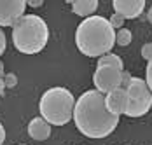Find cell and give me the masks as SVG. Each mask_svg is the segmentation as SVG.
I'll return each instance as SVG.
<instances>
[{
	"mask_svg": "<svg viewBox=\"0 0 152 145\" xmlns=\"http://www.w3.org/2000/svg\"><path fill=\"white\" fill-rule=\"evenodd\" d=\"M74 122L88 138H105L119 124V116L110 114L105 107V96L96 89L82 93L74 105Z\"/></svg>",
	"mask_w": 152,
	"mask_h": 145,
	"instance_id": "6da1fadb",
	"label": "cell"
},
{
	"mask_svg": "<svg viewBox=\"0 0 152 145\" xmlns=\"http://www.w3.org/2000/svg\"><path fill=\"white\" fill-rule=\"evenodd\" d=\"M115 44V30L103 16L84 18L75 30L77 49L89 58H100L108 54Z\"/></svg>",
	"mask_w": 152,
	"mask_h": 145,
	"instance_id": "7a4b0ae2",
	"label": "cell"
},
{
	"mask_svg": "<svg viewBox=\"0 0 152 145\" xmlns=\"http://www.w3.org/2000/svg\"><path fill=\"white\" fill-rule=\"evenodd\" d=\"M47 23L37 14H25L12 26V44L23 54H37L47 45Z\"/></svg>",
	"mask_w": 152,
	"mask_h": 145,
	"instance_id": "3957f363",
	"label": "cell"
},
{
	"mask_svg": "<svg viewBox=\"0 0 152 145\" xmlns=\"http://www.w3.org/2000/svg\"><path fill=\"white\" fill-rule=\"evenodd\" d=\"M75 98L70 89L66 87H49L46 93L40 96L39 102V112L40 117L46 121L49 126H65L72 121Z\"/></svg>",
	"mask_w": 152,
	"mask_h": 145,
	"instance_id": "277c9868",
	"label": "cell"
},
{
	"mask_svg": "<svg viewBox=\"0 0 152 145\" xmlns=\"http://www.w3.org/2000/svg\"><path fill=\"white\" fill-rule=\"evenodd\" d=\"M93 84L98 93L105 96L107 93L121 87V70H115L112 67H96V72L93 75Z\"/></svg>",
	"mask_w": 152,
	"mask_h": 145,
	"instance_id": "5b68a950",
	"label": "cell"
},
{
	"mask_svg": "<svg viewBox=\"0 0 152 145\" xmlns=\"http://www.w3.org/2000/svg\"><path fill=\"white\" fill-rule=\"evenodd\" d=\"M26 0H0V28L14 26L19 18L25 16Z\"/></svg>",
	"mask_w": 152,
	"mask_h": 145,
	"instance_id": "8992f818",
	"label": "cell"
},
{
	"mask_svg": "<svg viewBox=\"0 0 152 145\" xmlns=\"http://www.w3.org/2000/svg\"><path fill=\"white\" fill-rule=\"evenodd\" d=\"M145 0H114V12L122 16L124 19H135L143 12L145 9Z\"/></svg>",
	"mask_w": 152,
	"mask_h": 145,
	"instance_id": "52a82bcc",
	"label": "cell"
},
{
	"mask_svg": "<svg viewBox=\"0 0 152 145\" xmlns=\"http://www.w3.org/2000/svg\"><path fill=\"white\" fill-rule=\"evenodd\" d=\"M152 107V94L151 91L145 93L140 98H128V105L124 110V116L128 117H142L145 116Z\"/></svg>",
	"mask_w": 152,
	"mask_h": 145,
	"instance_id": "ba28073f",
	"label": "cell"
},
{
	"mask_svg": "<svg viewBox=\"0 0 152 145\" xmlns=\"http://www.w3.org/2000/svg\"><path fill=\"white\" fill-rule=\"evenodd\" d=\"M126 105H128V96H126V91L122 87H117V89L105 94V107L110 114H115V116L124 114Z\"/></svg>",
	"mask_w": 152,
	"mask_h": 145,
	"instance_id": "9c48e42d",
	"label": "cell"
},
{
	"mask_svg": "<svg viewBox=\"0 0 152 145\" xmlns=\"http://www.w3.org/2000/svg\"><path fill=\"white\" fill-rule=\"evenodd\" d=\"M28 135L33 140H37V142L47 140L51 136V126L42 117H35V119H31L30 124H28Z\"/></svg>",
	"mask_w": 152,
	"mask_h": 145,
	"instance_id": "30bf717a",
	"label": "cell"
},
{
	"mask_svg": "<svg viewBox=\"0 0 152 145\" xmlns=\"http://www.w3.org/2000/svg\"><path fill=\"white\" fill-rule=\"evenodd\" d=\"M98 0H72L70 5H72V11L77 16H82V18H89L94 16L96 9H98Z\"/></svg>",
	"mask_w": 152,
	"mask_h": 145,
	"instance_id": "8fae6325",
	"label": "cell"
},
{
	"mask_svg": "<svg viewBox=\"0 0 152 145\" xmlns=\"http://www.w3.org/2000/svg\"><path fill=\"white\" fill-rule=\"evenodd\" d=\"M124 91H126V96H128V98H140V96H143L145 93H149V87H147V84H145L143 79H140V77H131L129 84H128V87H126Z\"/></svg>",
	"mask_w": 152,
	"mask_h": 145,
	"instance_id": "7c38bea8",
	"label": "cell"
},
{
	"mask_svg": "<svg viewBox=\"0 0 152 145\" xmlns=\"http://www.w3.org/2000/svg\"><path fill=\"white\" fill-rule=\"evenodd\" d=\"M96 67H112V68L121 70V72H122V59H121V56H117V54L108 53V54L100 56V59H98V65H96Z\"/></svg>",
	"mask_w": 152,
	"mask_h": 145,
	"instance_id": "4fadbf2b",
	"label": "cell"
},
{
	"mask_svg": "<svg viewBox=\"0 0 152 145\" xmlns=\"http://www.w3.org/2000/svg\"><path fill=\"white\" fill-rule=\"evenodd\" d=\"M133 40V35H131V30L128 28H121L115 31V44L117 45H121V47H126V45H129Z\"/></svg>",
	"mask_w": 152,
	"mask_h": 145,
	"instance_id": "5bb4252c",
	"label": "cell"
},
{
	"mask_svg": "<svg viewBox=\"0 0 152 145\" xmlns=\"http://www.w3.org/2000/svg\"><path fill=\"white\" fill-rule=\"evenodd\" d=\"M124 21H126V19H124L122 16L115 14V12H114V14L110 16V19H108L110 26H112L114 30H121V28H124Z\"/></svg>",
	"mask_w": 152,
	"mask_h": 145,
	"instance_id": "9a60e30c",
	"label": "cell"
},
{
	"mask_svg": "<svg viewBox=\"0 0 152 145\" xmlns=\"http://www.w3.org/2000/svg\"><path fill=\"white\" fill-rule=\"evenodd\" d=\"M4 86L5 87H16L18 84V77H16V73H4Z\"/></svg>",
	"mask_w": 152,
	"mask_h": 145,
	"instance_id": "2e32d148",
	"label": "cell"
},
{
	"mask_svg": "<svg viewBox=\"0 0 152 145\" xmlns=\"http://www.w3.org/2000/svg\"><path fill=\"white\" fill-rule=\"evenodd\" d=\"M145 84H147V87H149V91L152 94V59L149 61L147 70H145Z\"/></svg>",
	"mask_w": 152,
	"mask_h": 145,
	"instance_id": "e0dca14e",
	"label": "cell"
},
{
	"mask_svg": "<svg viewBox=\"0 0 152 145\" xmlns=\"http://www.w3.org/2000/svg\"><path fill=\"white\" fill-rule=\"evenodd\" d=\"M142 58L147 59V61H151L152 59V44H143L142 45Z\"/></svg>",
	"mask_w": 152,
	"mask_h": 145,
	"instance_id": "ac0fdd59",
	"label": "cell"
},
{
	"mask_svg": "<svg viewBox=\"0 0 152 145\" xmlns=\"http://www.w3.org/2000/svg\"><path fill=\"white\" fill-rule=\"evenodd\" d=\"M129 81H131V73L126 72V70H122V72H121V87H122V89H126V87H128Z\"/></svg>",
	"mask_w": 152,
	"mask_h": 145,
	"instance_id": "d6986e66",
	"label": "cell"
},
{
	"mask_svg": "<svg viewBox=\"0 0 152 145\" xmlns=\"http://www.w3.org/2000/svg\"><path fill=\"white\" fill-rule=\"evenodd\" d=\"M5 45H7V39H5V33L0 28V56H2L4 51H5Z\"/></svg>",
	"mask_w": 152,
	"mask_h": 145,
	"instance_id": "ffe728a7",
	"label": "cell"
},
{
	"mask_svg": "<svg viewBox=\"0 0 152 145\" xmlns=\"http://www.w3.org/2000/svg\"><path fill=\"white\" fill-rule=\"evenodd\" d=\"M44 2L42 0H30V2H26V5H30V7H40Z\"/></svg>",
	"mask_w": 152,
	"mask_h": 145,
	"instance_id": "44dd1931",
	"label": "cell"
},
{
	"mask_svg": "<svg viewBox=\"0 0 152 145\" xmlns=\"http://www.w3.org/2000/svg\"><path fill=\"white\" fill-rule=\"evenodd\" d=\"M5 142V128L2 126V122H0V145Z\"/></svg>",
	"mask_w": 152,
	"mask_h": 145,
	"instance_id": "7402d4cb",
	"label": "cell"
},
{
	"mask_svg": "<svg viewBox=\"0 0 152 145\" xmlns=\"http://www.w3.org/2000/svg\"><path fill=\"white\" fill-rule=\"evenodd\" d=\"M4 91H5V86H4V81L0 79V96L4 94Z\"/></svg>",
	"mask_w": 152,
	"mask_h": 145,
	"instance_id": "603a6c76",
	"label": "cell"
},
{
	"mask_svg": "<svg viewBox=\"0 0 152 145\" xmlns=\"http://www.w3.org/2000/svg\"><path fill=\"white\" fill-rule=\"evenodd\" d=\"M147 19H149V23L152 25V7L149 9V12H147Z\"/></svg>",
	"mask_w": 152,
	"mask_h": 145,
	"instance_id": "cb8c5ba5",
	"label": "cell"
},
{
	"mask_svg": "<svg viewBox=\"0 0 152 145\" xmlns=\"http://www.w3.org/2000/svg\"><path fill=\"white\" fill-rule=\"evenodd\" d=\"M0 79H4V63L0 61Z\"/></svg>",
	"mask_w": 152,
	"mask_h": 145,
	"instance_id": "d4e9b609",
	"label": "cell"
},
{
	"mask_svg": "<svg viewBox=\"0 0 152 145\" xmlns=\"http://www.w3.org/2000/svg\"><path fill=\"white\" fill-rule=\"evenodd\" d=\"M21 145H25V144H21Z\"/></svg>",
	"mask_w": 152,
	"mask_h": 145,
	"instance_id": "484cf974",
	"label": "cell"
}]
</instances>
